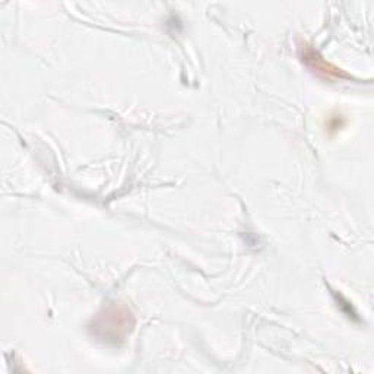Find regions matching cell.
Masks as SVG:
<instances>
[{
	"label": "cell",
	"mask_w": 374,
	"mask_h": 374,
	"mask_svg": "<svg viewBox=\"0 0 374 374\" xmlns=\"http://www.w3.org/2000/svg\"><path fill=\"white\" fill-rule=\"evenodd\" d=\"M129 320H132V315L130 313H124L121 315L119 310H115L113 315H108V311H106V316H99L98 319V323L95 325V331L97 329H101V328H107L106 332H103L101 335H98L99 338L104 339V341H120L123 339L124 335L120 329H116V326L121 328V329H126V331H132V326H133V322L129 323Z\"/></svg>",
	"instance_id": "cell-1"
},
{
	"label": "cell",
	"mask_w": 374,
	"mask_h": 374,
	"mask_svg": "<svg viewBox=\"0 0 374 374\" xmlns=\"http://www.w3.org/2000/svg\"><path fill=\"white\" fill-rule=\"evenodd\" d=\"M303 60L307 61L308 65H315V69L317 72H325L326 77H345V75H342L339 72V69L336 68H332L331 65H328L325 60L320 59L319 55L316 52H313V50H307V53L303 56Z\"/></svg>",
	"instance_id": "cell-2"
}]
</instances>
